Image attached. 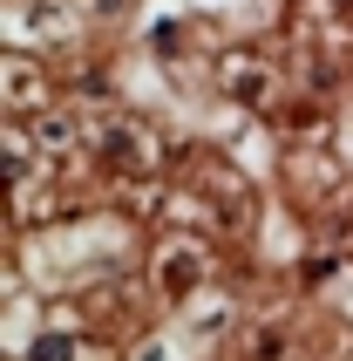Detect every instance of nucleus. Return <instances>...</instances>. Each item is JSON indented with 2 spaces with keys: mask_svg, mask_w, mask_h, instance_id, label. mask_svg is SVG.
I'll use <instances>...</instances> for the list:
<instances>
[{
  "mask_svg": "<svg viewBox=\"0 0 353 361\" xmlns=\"http://www.w3.org/2000/svg\"><path fill=\"white\" fill-rule=\"evenodd\" d=\"M197 280H204V245H197V239H170V245L157 252V286H163V300H184Z\"/></svg>",
  "mask_w": 353,
  "mask_h": 361,
  "instance_id": "f03ea898",
  "label": "nucleus"
},
{
  "mask_svg": "<svg viewBox=\"0 0 353 361\" xmlns=\"http://www.w3.org/2000/svg\"><path fill=\"white\" fill-rule=\"evenodd\" d=\"M34 355H96V341H68V334H48V341H34Z\"/></svg>",
  "mask_w": 353,
  "mask_h": 361,
  "instance_id": "7ed1b4c3",
  "label": "nucleus"
},
{
  "mask_svg": "<svg viewBox=\"0 0 353 361\" xmlns=\"http://www.w3.org/2000/svg\"><path fill=\"white\" fill-rule=\"evenodd\" d=\"M102 164H109V171H122V178H150V171L163 164V143H157V130H143V123L116 116L109 130H102Z\"/></svg>",
  "mask_w": 353,
  "mask_h": 361,
  "instance_id": "f257e3e1",
  "label": "nucleus"
}]
</instances>
